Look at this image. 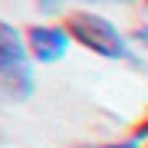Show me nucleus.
Returning a JSON list of instances; mask_svg holds the SVG:
<instances>
[{"instance_id": "f257e3e1", "label": "nucleus", "mask_w": 148, "mask_h": 148, "mask_svg": "<svg viewBox=\"0 0 148 148\" xmlns=\"http://www.w3.org/2000/svg\"><path fill=\"white\" fill-rule=\"evenodd\" d=\"M63 27L69 30L73 43L82 46L86 53L112 59V63H135V46L128 43V36L109 16L79 7V10H66L63 13Z\"/></svg>"}, {"instance_id": "39448f33", "label": "nucleus", "mask_w": 148, "mask_h": 148, "mask_svg": "<svg viewBox=\"0 0 148 148\" xmlns=\"http://www.w3.org/2000/svg\"><path fill=\"white\" fill-rule=\"evenodd\" d=\"M73 148H142L138 142H132V138H122V142H86V145H73Z\"/></svg>"}, {"instance_id": "20e7f679", "label": "nucleus", "mask_w": 148, "mask_h": 148, "mask_svg": "<svg viewBox=\"0 0 148 148\" xmlns=\"http://www.w3.org/2000/svg\"><path fill=\"white\" fill-rule=\"evenodd\" d=\"M128 138H132V142H138L142 148L148 145V112H145V115H142V119L135 122L132 128H128Z\"/></svg>"}, {"instance_id": "6e6552de", "label": "nucleus", "mask_w": 148, "mask_h": 148, "mask_svg": "<svg viewBox=\"0 0 148 148\" xmlns=\"http://www.w3.org/2000/svg\"><path fill=\"white\" fill-rule=\"evenodd\" d=\"M145 148H148V145H145Z\"/></svg>"}, {"instance_id": "0eeeda50", "label": "nucleus", "mask_w": 148, "mask_h": 148, "mask_svg": "<svg viewBox=\"0 0 148 148\" xmlns=\"http://www.w3.org/2000/svg\"><path fill=\"white\" fill-rule=\"evenodd\" d=\"M145 3H148V0H145Z\"/></svg>"}, {"instance_id": "f03ea898", "label": "nucleus", "mask_w": 148, "mask_h": 148, "mask_svg": "<svg viewBox=\"0 0 148 148\" xmlns=\"http://www.w3.org/2000/svg\"><path fill=\"white\" fill-rule=\"evenodd\" d=\"M27 46V33L0 16V92L13 102H27L36 89V76Z\"/></svg>"}, {"instance_id": "7ed1b4c3", "label": "nucleus", "mask_w": 148, "mask_h": 148, "mask_svg": "<svg viewBox=\"0 0 148 148\" xmlns=\"http://www.w3.org/2000/svg\"><path fill=\"white\" fill-rule=\"evenodd\" d=\"M23 33H27L30 56L36 63H59L73 46V36H69V30L63 23H33Z\"/></svg>"}, {"instance_id": "423d86ee", "label": "nucleus", "mask_w": 148, "mask_h": 148, "mask_svg": "<svg viewBox=\"0 0 148 148\" xmlns=\"http://www.w3.org/2000/svg\"><path fill=\"white\" fill-rule=\"evenodd\" d=\"M102 3H125V0H102Z\"/></svg>"}]
</instances>
